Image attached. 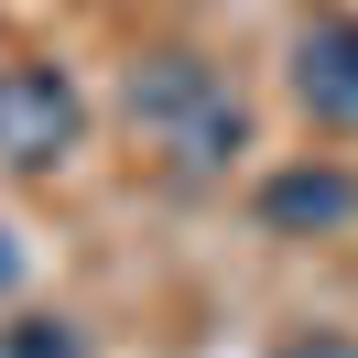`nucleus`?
Segmentation results:
<instances>
[{
	"mask_svg": "<svg viewBox=\"0 0 358 358\" xmlns=\"http://www.w3.org/2000/svg\"><path fill=\"white\" fill-rule=\"evenodd\" d=\"M131 120L163 141L174 163H228L250 141V109L206 55H141L131 66Z\"/></svg>",
	"mask_w": 358,
	"mask_h": 358,
	"instance_id": "nucleus-1",
	"label": "nucleus"
},
{
	"mask_svg": "<svg viewBox=\"0 0 358 358\" xmlns=\"http://www.w3.org/2000/svg\"><path fill=\"white\" fill-rule=\"evenodd\" d=\"M11 282H22V250H11V228H0V293H11Z\"/></svg>",
	"mask_w": 358,
	"mask_h": 358,
	"instance_id": "nucleus-7",
	"label": "nucleus"
},
{
	"mask_svg": "<svg viewBox=\"0 0 358 358\" xmlns=\"http://www.w3.org/2000/svg\"><path fill=\"white\" fill-rule=\"evenodd\" d=\"M348 217H358V185L336 163H293L261 185V228H348Z\"/></svg>",
	"mask_w": 358,
	"mask_h": 358,
	"instance_id": "nucleus-4",
	"label": "nucleus"
},
{
	"mask_svg": "<svg viewBox=\"0 0 358 358\" xmlns=\"http://www.w3.org/2000/svg\"><path fill=\"white\" fill-rule=\"evenodd\" d=\"M87 141V98L66 66H0V163L11 174H55Z\"/></svg>",
	"mask_w": 358,
	"mask_h": 358,
	"instance_id": "nucleus-2",
	"label": "nucleus"
},
{
	"mask_svg": "<svg viewBox=\"0 0 358 358\" xmlns=\"http://www.w3.org/2000/svg\"><path fill=\"white\" fill-rule=\"evenodd\" d=\"M293 98L315 131H358V11H336L293 44Z\"/></svg>",
	"mask_w": 358,
	"mask_h": 358,
	"instance_id": "nucleus-3",
	"label": "nucleus"
},
{
	"mask_svg": "<svg viewBox=\"0 0 358 358\" xmlns=\"http://www.w3.org/2000/svg\"><path fill=\"white\" fill-rule=\"evenodd\" d=\"M0 358H87V326H66V315H11V326H0Z\"/></svg>",
	"mask_w": 358,
	"mask_h": 358,
	"instance_id": "nucleus-5",
	"label": "nucleus"
},
{
	"mask_svg": "<svg viewBox=\"0 0 358 358\" xmlns=\"http://www.w3.org/2000/svg\"><path fill=\"white\" fill-rule=\"evenodd\" d=\"M282 358H358V336H336V326H315V336H293Z\"/></svg>",
	"mask_w": 358,
	"mask_h": 358,
	"instance_id": "nucleus-6",
	"label": "nucleus"
}]
</instances>
